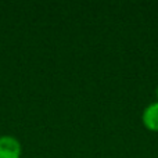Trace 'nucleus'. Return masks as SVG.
<instances>
[{"mask_svg":"<svg viewBox=\"0 0 158 158\" xmlns=\"http://www.w3.org/2000/svg\"><path fill=\"white\" fill-rule=\"evenodd\" d=\"M22 146L14 136H0V158H21Z\"/></svg>","mask_w":158,"mask_h":158,"instance_id":"nucleus-1","label":"nucleus"},{"mask_svg":"<svg viewBox=\"0 0 158 158\" xmlns=\"http://www.w3.org/2000/svg\"><path fill=\"white\" fill-rule=\"evenodd\" d=\"M143 123L151 132H158V101L146 107L143 111Z\"/></svg>","mask_w":158,"mask_h":158,"instance_id":"nucleus-2","label":"nucleus"},{"mask_svg":"<svg viewBox=\"0 0 158 158\" xmlns=\"http://www.w3.org/2000/svg\"><path fill=\"white\" fill-rule=\"evenodd\" d=\"M156 97H157V100H158V86L156 87Z\"/></svg>","mask_w":158,"mask_h":158,"instance_id":"nucleus-3","label":"nucleus"}]
</instances>
